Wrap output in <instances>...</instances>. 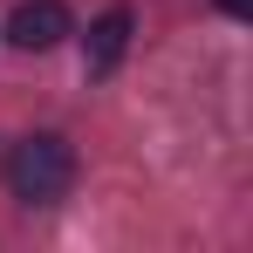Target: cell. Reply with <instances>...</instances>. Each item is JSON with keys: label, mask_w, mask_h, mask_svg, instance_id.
I'll list each match as a JSON object with an SVG mask.
<instances>
[{"label": "cell", "mask_w": 253, "mask_h": 253, "mask_svg": "<svg viewBox=\"0 0 253 253\" xmlns=\"http://www.w3.org/2000/svg\"><path fill=\"white\" fill-rule=\"evenodd\" d=\"M7 185H14L21 206H55V199H69V185H76V144L55 137V130L21 137L14 158H7Z\"/></svg>", "instance_id": "cell-1"}, {"label": "cell", "mask_w": 253, "mask_h": 253, "mask_svg": "<svg viewBox=\"0 0 253 253\" xmlns=\"http://www.w3.org/2000/svg\"><path fill=\"white\" fill-rule=\"evenodd\" d=\"M130 35H137V14H130V7H103V14L89 21V35H83V69L89 76H110L130 55Z\"/></svg>", "instance_id": "cell-2"}, {"label": "cell", "mask_w": 253, "mask_h": 253, "mask_svg": "<svg viewBox=\"0 0 253 253\" xmlns=\"http://www.w3.org/2000/svg\"><path fill=\"white\" fill-rule=\"evenodd\" d=\"M69 28H76V21H69V7H62V0H21V7H14V21H7V42L28 48V55H48Z\"/></svg>", "instance_id": "cell-3"}, {"label": "cell", "mask_w": 253, "mask_h": 253, "mask_svg": "<svg viewBox=\"0 0 253 253\" xmlns=\"http://www.w3.org/2000/svg\"><path fill=\"white\" fill-rule=\"evenodd\" d=\"M219 7H226L233 21H247V14H253V0H219Z\"/></svg>", "instance_id": "cell-4"}]
</instances>
